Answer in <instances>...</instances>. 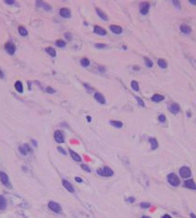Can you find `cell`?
<instances>
[{
	"label": "cell",
	"instance_id": "obj_1",
	"mask_svg": "<svg viewBox=\"0 0 196 218\" xmlns=\"http://www.w3.org/2000/svg\"><path fill=\"white\" fill-rule=\"evenodd\" d=\"M97 173L99 174L100 176H104V177H111V176L114 175V171L113 169H111L109 167L105 166L102 169H97Z\"/></svg>",
	"mask_w": 196,
	"mask_h": 218
},
{
	"label": "cell",
	"instance_id": "obj_2",
	"mask_svg": "<svg viewBox=\"0 0 196 218\" xmlns=\"http://www.w3.org/2000/svg\"><path fill=\"white\" fill-rule=\"evenodd\" d=\"M168 181H169V183L171 185H172V186L176 187V186H179L180 185V179H179V177L176 175L175 173H170L169 175H168Z\"/></svg>",
	"mask_w": 196,
	"mask_h": 218
},
{
	"label": "cell",
	"instance_id": "obj_3",
	"mask_svg": "<svg viewBox=\"0 0 196 218\" xmlns=\"http://www.w3.org/2000/svg\"><path fill=\"white\" fill-rule=\"evenodd\" d=\"M48 206L51 211H53L54 213H57V214L62 212V206L59 205L58 202H54V201H50L48 203Z\"/></svg>",
	"mask_w": 196,
	"mask_h": 218
},
{
	"label": "cell",
	"instance_id": "obj_4",
	"mask_svg": "<svg viewBox=\"0 0 196 218\" xmlns=\"http://www.w3.org/2000/svg\"><path fill=\"white\" fill-rule=\"evenodd\" d=\"M180 175H181V177L184 178V179L191 177V175H192V171H191L190 168L186 167V166L181 167V169H180Z\"/></svg>",
	"mask_w": 196,
	"mask_h": 218
},
{
	"label": "cell",
	"instance_id": "obj_5",
	"mask_svg": "<svg viewBox=\"0 0 196 218\" xmlns=\"http://www.w3.org/2000/svg\"><path fill=\"white\" fill-rule=\"evenodd\" d=\"M5 50L10 55H13L16 51V46L14 43L12 42H6V45H5Z\"/></svg>",
	"mask_w": 196,
	"mask_h": 218
},
{
	"label": "cell",
	"instance_id": "obj_6",
	"mask_svg": "<svg viewBox=\"0 0 196 218\" xmlns=\"http://www.w3.org/2000/svg\"><path fill=\"white\" fill-rule=\"evenodd\" d=\"M150 3H148V2L141 3V4L139 5V11H140V13H141L142 15H146V14H148V10H150Z\"/></svg>",
	"mask_w": 196,
	"mask_h": 218
},
{
	"label": "cell",
	"instance_id": "obj_7",
	"mask_svg": "<svg viewBox=\"0 0 196 218\" xmlns=\"http://www.w3.org/2000/svg\"><path fill=\"white\" fill-rule=\"evenodd\" d=\"M18 150H19L20 153L24 156H26L28 153H31V152H32V149H31V148L29 147V144H24V145H22V146H20L19 148H18Z\"/></svg>",
	"mask_w": 196,
	"mask_h": 218
},
{
	"label": "cell",
	"instance_id": "obj_8",
	"mask_svg": "<svg viewBox=\"0 0 196 218\" xmlns=\"http://www.w3.org/2000/svg\"><path fill=\"white\" fill-rule=\"evenodd\" d=\"M0 181L5 185V186H10L9 184V179H8V175L3 171H0Z\"/></svg>",
	"mask_w": 196,
	"mask_h": 218
},
{
	"label": "cell",
	"instance_id": "obj_9",
	"mask_svg": "<svg viewBox=\"0 0 196 218\" xmlns=\"http://www.w3.org/2000/svg\"><path fill=\"white\" fill-rule=\"evenodd\" d=\"M60 17H62V18H71L72 14H71V10L69 9V8H62L60 9Z\"/></svg>",
	"mask_w": 196,
	"mask_h": 218
},
{
	"label": "cell",
	"instance_id": "obj_10",
	"mask_svg": "<svg viewBox=\"0 0 196 218\" xmlns=\"http://www.w3.org/2000/svg\"><path fill=\"white\" fill-rule=\"evenodd\" d=\"M54 139L58 143H63L64 142V137L63 134L60 130H57L54 132Z\"/></svg>",
	"mask_w": 196,
	"mask_h": 218
},
{
	"label": "cell",
	"instance_id": "obj_11",
	"mask_svg": "<svg viewBox=\"0 0 196 218\" xmlns=\"http://www.w3.org/2000/svg\"><path fill=\"white\" fill-rule=\"evenodd\" d=\"M62 181L63 187L67 190V191L70 192V193H74V188H73V186L71 184V182H69L67 180H62Z\"/></svg>",
	"mask_w": 196,
	"mask_h": 218
},
{
	"label": "cell",
	"instance_id": "obj_12",
	"mask_svg": "<svg viewBox=\"0 0 196 218\" xmlns=\"http://www.w3.org/2000/svg\"><path fill=\"white\" fill-rule=\"evenodd\" d=\"M93 32L97 35H101V36H105L106 35V30L105 29H103L102 27H99V26H94L93 28Z\"/></svg>",
	"mask_w": 196,
	"mask_h": 218
},
{
	"label": "cell",
	"instance_id": "obj_13",
	"mask_svg": "<svg viewBox=\"0 0 196 218\" xmlns=\"http://www.w3.org/2000/svg\"><path fill=\"white\" fill-rule=\"evenodd\" d=\"M184 185L186 188L191 190H196V183L193 181V180H187L184 181Z\"/></svg>",
	"mask_w": 196,
	"mask_h": 218
},
{
	"label": "cell",
	"instance_id": "obj_14",
	"mask_svg": "<svg viewBox=\"0 0 196 218\" xmlns=\"http://www.w3.org/2000/svg\"><path fill=\"white\" fill-rule=\"evenodd\" d=\"M109 28H110V30L112 31L113 33H115V34H121L123 32V29H122V28H121L120 26L111 25Z\"/></svg>",
	"mask_w": 196,
	"mask_h": 218
},
{
	"label": "cell",
	"instance_id": "obj_15",
	"mask_svg": "<svg viewBox=\"0 0 196 218\" xmlns=\"http://www.w3.org/2000/svg\"><path fill=\"white\" fill-rule=\"evenodd\" d=\"M180 29L183 33L184 34H190L192 32V29H191L190 26L186 25V24H181V27H180Z\"/></svg>",
	"mask_w": 196,
	"mask_h": 218
},
{
	"label": "cell",
	"instance_id": "obj_16",
	"mask_svg": "<svg viewBox=\"0 0 196 218\" xmlns=\"http://www.w3.org/2000/svg\"><path fill=\"white\" fill-rule=\"evenodd\" d=\"M169 109L171 113L176 115V114H178L179 112H180V105H179L178 104H172V105H170Z\"/></svg>",
	"mask_w": 196,
	"mask_h": 218
},
{
	"label": "cell",
	"instance_id": "obj_17",
	"mask_svg": "<svg viewBox=\"0 0 196 218\" xmlns=\"http://www.w3.org/2000/svg\"><path fill=\"white\" fill-rule=\"evenodd\" d=\"M94 99L96 100L98 103L100 104H105V99L104 97V96L100 93H94Z\"/></svg>",
	"mask_w": 196,
	"mask_h": 218
},
{
	"label": "cell",
	"instance_id": "obj_18",
	"mask_svg": "<svg viewBox=\"0 0 196 218\" xmlns=\"http://www.w3.org/2000/svg\"><path fill=\"white\" fill-rule=\"evenodd\" d=\"M69 152H70V155H71V157L72 158V160H75V161H81L82 160V158H81V156L80 155H78L76 152H74L73 150H72V149H70L69 150Z\"/></svg>",
	"mask_w": 196,
	"mask_h": 218
},
{
	"label": "cell",
	"instance_id": "obj_19",
	"mask_svg": "<svg viewBox=\"0 0 196 218\" xmlns=\"http://www.w3.org/2000/svg\"><path fill=\"white\" fill-rule=\"evenodd\" d=\"M96 13H97V15L99 16L100 17V18H102L103 20H105V21H107L108 20V17H107L106 15H105V13L104 11H102L101 9H99V8H96Z\"/></svg>",
	"mask_w": 196,
	"mask_h": 218
},
{
	"label": "cell",
	"instance_id": "obj_20",
	"mask_svg": "<svg viewBox=\"0 0 196 218\" xmlns=\"http://www.w3.org/2000/svg\"><path fill=\"white\" fill-rule=\"evenodd\" d=\"M151 100L153 102H155V103H159V102L164 100V96H161V94H159V93H156V94H154V96H152Z\"/></svg>",
	"mask_w": 196,
	"mask_h": 218
},
{
	"label": "cell",
	"instance_id": "obj_21",
	"mask_svg": "<svg viewBox=\"0 0 196 218\" xmlns=\"http://www.w3.org/2000/svg\"><path fill=\"white\" fill-rule=\"evenodd\" d=\"M15 89L17 90V91L19 93H23V84H22V83L20 82V81H17V82L15 83Z\"/></svg>",
	"mask_w": 196,
	"mask_h": 218
},
{
	"label": "cell",
	"instance_id": "obj_22",
	"mask_svg": "<svg viewBox=\"0 0 196 218\" xmlns=\"http://www.w3.org/2000/svg\"><path fill=\"white\" fill-rule=\"evenodd\" d=\"M109 123H110L111 126L117 127V128H121V127H123V123L121 122V121H118V120H110V122Z\"/></svg>",
	"mask_w": 196,
	"mask_h": 218
},
{
	"label": "cell",
	"instance_id": "obj_23",
	"mask_svg": "<svg viewBox=\"0 0 196 218\" xmlns=\"http://www.w3.org/2000/svg\"><path fill=\"white\" fill-rule=\"evenodd\" d=\"M150 143L151 145V148L152 149H157L158 147H159V143H158V140L155 138H150Z\"/></svg>",
	"mask_w": 196,
	"mask_h": 218
},
{
	"label": "cell",
	"instance_id": "obj_24",
	"mask_svg": "<svg viewBox=\"0 0 196 218\" xmlns=\"http://www.w3.org/2000/svg\"><path fill=\"white\" fill-rule=\"evenodd\" d=\"M6 207V200L3 195H0V210H5Z\"/></svg>",
	"mask_w": 196,
	"mask_h": 218
},
{
	"label": "cell",
	"instance_id": "obj_25",
	"mask_svg": "<svg viewBox=\"0 0 196 218\" xmlns=\"http://www.w3.org/2000/svg\"><path fill=\"white\" fill-rule=\"evenodd\" d=\"M46 52L48 53L50 56H51L52 58H54V57H56V50H54L53 48H51V47H48V48H46Z\"/></svg>",
	"mask_w": 196,
	"mask_h": 218
},
{
	"label": "cell",
	"instance_id": "obj_26",
	"mask_svg": "<svg viewBox=\"0 0 196 218\" xmlns=\"http://www.w3.org/2000/svg\"><path fill=\"white\" fill-rule=\"evenodd\" d=\"M18 33H19V35H21L22 37H26V36H28L29 32H28V30L24 27L19 26V27H18Z\"/></svg>",
	"mask_w": 196,
	"mask_h": 218
},
{
	"label": "cell",
	"instance_id": "obj_27",
	"mask_svg": "<svg viewBox=\"0 0 196 218\" xmlns=\"http://www.w3.org/2000/svg\"><path fill=\"white\" fill-rule=\"evenodd\" d=\"M158 64H159V66L162 69L167 68V66H168L167 62H166L165 60H163V59H159V60H158Z\"/></svg>",
	"mask_w": 196,
	"mask_h": 218
},
{
	"label": "cell",
	"instance_id": "obj_28",
	"mask_svg": "<svg viewBox=\"0 0 196 218\" xmlns=\"http://www.w3.org/2000/svg\"><path fill=\"white\" fill-rule=\"evenodd\" d=\"M36 4H37V5H41V6H42V8H44L45 10H47V11H50V10H51V6H50V5L46 4V3H44V2H41V1H38V2H36Z\"/></svg>",
	"mask_w": 196,
	"mask_h": 218
},
{
	"label": "cell",
	"instance_id": "obj_29",
	"mask_svg": "<svg viewBox=\"0 0 196 218\" xmlns=\"http://www.w3.org/2000/svg\"><path fill=\"white\" fill-rule=\"evenodd\" d=\"M81 65L83 67H88L90 65V60L87 58H83L81 60Z\"/></svg>",
	"mask_w": 196,
	"mask_h": 218
},
{
	"label": "cell",
	"instance_id": "obj_30",
	"mask_svg": "<svg viewBox=\"0 0 196 218\" xmlns=\"http://www.w3.org/2000/svg\"><path fill=\"white\" fill-rule=\"evenodd\" d=\"M131 88H132L134 91L138 92L139 90V86H138V83L136 82V81H132L131 82Z\"/></svg>",
	"mask_w": 196,
	"mask_h": 218
},
{
	"label": "cell",
	"instance_id": "obj_31",
	"mask_svg": "<svg viewBox=\"0 0 196 218\" xmlns=\"http://www.w3.org/2000/svg\"><path fill=\"white\" fill-rule=\"evenodd\" d=\"M55 44H56V46L59 47V48H63V47L66 46V42L64 40H62V39H58Z\"/></svg>",
	"mask_w": 196,
	"mask_h": 218
},
{
	"label": "cell",
	"instance_id": "obj_32",
	"mask_svg": "<svg viewBox=\"0 0 196 218\" xmlns=\"http://www.w3.org/2000/svg\"><path fill=\"white\" fill-rule=\"evenodd\" d=\"M144 60H145V62H146V65L148 67V68H151L152 66H153V62H152L151 60H150V59L148 58V57H144Z\"/></svg>",
	"mask_w": 196,
	"mask_h": 218
},
{
	"label": "cell",
	"instance_id": "obj_33",
	"mask_svg": "<svg viewBox=\"0 0 196 218\" xmlns=\"http://www.w3.org/2000/svg\"><path fill=\"white\" fill-rule=\"evenodd\" d=\"M81 168L83 169H84V171H85L86 172H91V169H90L89 167H88L87 165H85V164H82L81 165Z\"/></svg>",
	"mask_w": 196,
	"mask_h": 218
},
{
	"label": "cell",
	"instance_id": "obj_34",
	"mask_svg": "<svg viewBox=\"0 0 196 218\" xmlns=\"http://www.w3.org/2000/svg\"><path fill=\"white\" fill-rule=\"evenodd\" d=\"M105 47H106V45L103 44V43H96L95 44V48H97V49H104Z\"/></svg>",
	"mask_w": 196,
	"mask_h": 218
},
{
	"label": "cell",
	"instance_id": "obj_35",
	"mask_svg": "<svg viewBox=\"0 0 196 218\" xmlns=\"http://www.w3.org/2000/svg\"><path fill=\"white\" fill-rule=\"evenodd\" d=\"M159 121L161 123H165L166 122V117L164 115H159Z\"/></svg>",
	"mask_w": 196,
	"mask_h": 218
},
{
	"label": "cell",
	"instance_id": "obj_36",
	"mask_svg": "<svg viewBox=\"0 0 196 218\" xmlns=\"http://www.w3.org/2000/svg\"><path fill=\"white\" fill-rule=\"evenodd\" d=\"M140 206L142 208H148V207H150V203H148V202H141Z\"/></svg>",
	"mask_w": 196,
	"mask_h": 218
},
{
	"label": "cell",
	"instance_id": "obj_37",
	"mask_svg": "<svg viewBox=\"0 0 196 218\" xmlns=\"http://www.w3.org/2000/svg\"><path fill=\"white\" fill-rule=\"evenodd\" d=\"M46 91H47V93H55V90L53 89V88H51V86H48V87L46 88Z\"/></svg>",
	"mask_w": 196,
	"mask_h": 218
},
{
	"label": "cell",
	"instance_id": "obj_38",
	"mask_svg": "<svg viewBox=\"0 0 196 218\" xmlns=\"http://www.w3.org/2000/svg\"><path fill=\"white\" fill-rule=\"evenodd\" d=\"M136 99H137V101H138V105H141V106H145V104H144L143 100H142L141 98H139V97H136Z\"/></svg>",
	"mask_w": 196,
	"mask_h": 218
},
{
	"label": "cell",
	"instance_id": "obj_39",
	"mask_svg": "<svg viewBox=\"0 0 196 218\" xmlns=\"http://www.w3.org/2000/svg\"><path fill=\"white\" fill-rule=\"evenodd\" d=\"M57 149H58L62 154H63V155H66V154H67V152L65 151V150H64L63 148H62V147H58V148H57Z\"/></svg>",
	"mask_w": 196,
	"mask_h": 218
},
{
	"label": "cell",
	"instance_id": "obj_40",
	"mask_svg": "<svg viewBox=\"0 0 196 218\" xmlns=\"http://www.w3.org/2000/svg\"><path fill=\"white\" fill-rule=\"evenodd\" d=\"M172 4L175 5V6L178 8H181V4H180V2L179 1H176V0H174V1H172Z\"/></svg>",
	"mask_w": 196,
	"mask_h": 218
},
{
	"label": "cell",
	"instance_id": "obj_41",
	"mask_svg": "<svg viewBox=\"0 0 196 218\" xmlns=\"http://www.w3.org/2000/svg\"><path fill=\"white\" fill-rule=\"evenodd\" d=\"M5 3L8 5H14L15 4V1L14 0H6V1H5Z\"/></svg>",
	"mask_w": 196,
	"mask_h": 218
},
{
	"label": "cell",
	"instance_id": "obj_42",
	"mask_svg": "<svg viewBox=\"0 0 196 218\" xmlns=\"http://www.w3.org/2000/svg\"><path fill=\"white\" fill-rule=\"evenodd\" d=\"M65 38H66L68 40H71V39H72V36H71V34L68 33V32H67V33H65Z\"/></svg>",
	"mask_w": 196,
	"mask_h": 218
},
{
	"label": "cell",
	"instance_id": "obj_43",
	"mask_svg": "<svg viewBox=\"0 0 196 218\" xmlns=\"http://www.w3.org/2000/svg\"><path fill=\"white\" fill-rule=\"evenodd\" d=\"M127 202H135V198H133V197H129V198L127 199Z\"/></svg>",
	"mask_w": 196,
	"mask_h": 218
},
{
	"label": "cell",
	"instance_id": "obj_44",
	"mask_svg": "<svg viewBox=\"0 0 196 218\" xmlns=\"http://www.w3.org/2000/svg\"><path fill=\"white\" fill-rule=\"evenodd\" d=\"M75 181H77V182H83V180H82L80 177H75Z\"/></svg>",
	"mask_w": 196,
	"mask_h": 218
},
{
	"label": "cell",
	"instance_id": "obj_45",
	"mask_svg": "<svg viewBox=\"0 0 196 218\" xmlns=\"http://www.w3.org/2000/svg\"><path fill=\"white\" fill-rule=\"evenodd\" d=\"M31 142H32V144H33L34 147H37L38 146V143H37V141H36V140L32 139V140H31Z\"/></svg>",
	"mask_w": 196,
	"mask_h": 218
},
{
	"label": "cell",
	"instance_id": "obj_46",
	"mask_svg": "<svg viewBox=\"0 0 196 218\" xmlns=\"http://www.w3.org/2000/svg\"><path fill=\"white\" fill-rule=\"evenodd\" d=\"M189 2H190L191 4H192V5H196V0H190Z\"/></svg>",
	"mask_w": 196,
	"mask_h": 218
},
{
	"label": "cell",
	"instance_id": "obj_47",
	"mask_svg": "<svg viewBox=\"0 0 196 218\" xmlns=\"http://www.w3.org/2000/svg\"><path fill=\"white\" fill-rule=\"evenodd\" d=\"M162 218H171V216L169 215V214H164V215L162 216Z\"/></svg>",
	"mask_w": 196,
	"mask_h": 218
},
{
	"label": "cell",
	"instance_id": "obj_48",
	"mask_svg": "<svg viewBox=\"0 0 196 218\" xmlns=\"http://www.w3.org/2000/svg\"><path fill=\"white\" fill-rule=\"evenodd\" d=\"M0 78H1V79H3V78H4V73H3L2 71H0Z\"/></svg>",
	"mask_w": 196,
	"mask_h": 218
},
{
	"label": "cell",
	"instance_id": "obj_49",
	"mask_svg": "<svg viewBox=\"0 0 196 218\" xmlns=\"http://www.w3.org/2000/svg\"><path fill=\"white\" fill-rule=\"evenodd\" d=\"M86 118H87V121H88V122H91V120H92L91 117H89V115H88V117H86Z\"/></svg>",
	"mask_w": 196,
	"mask_h": 218
},
{
	"label": "cell",
	"instance_id": "obj_50",
	"mask_svg": "<svg viewBox=\"0 0 196 218\" xmlns=\"http://www.w3.org/2000/svg\"><path fill=\"white\" fill-rule=\"evenodd\" d=\"M191 218H196V215L194 214H191Z\"/></svg>",
	"mask_w": 196,
	"mask_h": 218
},
{
	"label": "cell",
	"instance_id": "obj_51",
	"mask_svg": "<svg viewBox=\"0 0 196 218\" xmlns=\"http://www.w3.org/2000/svg\"><path fill=\"white\" fill-rule=\"evenodd\" d=\"M134 69H135V70H138V69H139V68H138V67H136V66H135V67H134Z\"/></svg>",
	"mask_w": 196,
	"mask_h": 218
},
{
	"label": "cell",
	"instance_id": "obj_52",
	"mask_svg": "<svg viewBox=\"0 0 196 218\" xmlns=\"http://www.w3.org/2000/svg\"><path fill=\"white\" fill-rule=\"evenodd\" d=\"M142 218H150V217H148V216H142Z\"/></svg>",
	"mask_w": 196,
	"mask_h": 218
}]
</instances>
